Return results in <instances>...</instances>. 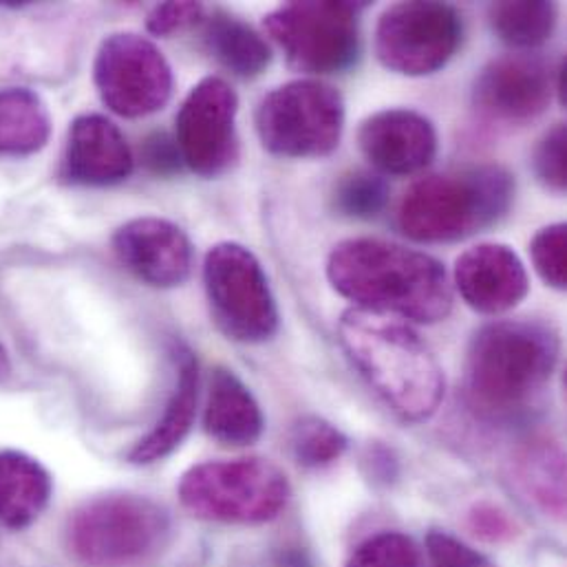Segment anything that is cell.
Listing matches in <instances>:
<instances>
[{
	"instance_id": "83f0119b",
	"label": "cell",
	"mask_w": 567,
	"mask_h": 567,
	"mask_svg": "<svg viewBox=\"0 0 567 567\" xmlns=\"http://www.w3.org/2000/svg\"><path fill=\"white\" fill-rule=\"evenodd\" d=\"M533 264L544 284L555 289L567 287V226L553 224L542 228L530 244Z\"/></svg>"
},
{
	"instance_id": "836d02e7",
	"label": "cell",
	"mask_w": 567,
	"mask_h": 567,
	"mask_svg": "<svg viewBox=\"0 0 567 567\" xmlns=\"http://www.w3.org/2000/svg\"><path fill=\"white\" fill-rule=\"evenodd\" d=\"M555 91L559 93V102L567 104V60L561 62V66L557 71V89Z\"/></svg>"
},
{
	"instance_id": "4dcf8cb0",
	"label": "cell",
	"mask_w": 567,
	"mask_h": 567,
	"mask_svg": "<svg viewBox=\"0 0 567 567\" xmlns=\"http://www.w3.org/2000/svg\"><path fill=\"white\" fill-rule=\"evenodd\" d=\"M202 16H204L202 2H164L151 9L146 18V29L148 33L162 38L195 24L197 20H202Z\"/></svg>"
},
{
	"instance_id": "ffe728a7",
	"label": "cell",
	"mask_w": 567,
	"mask_h": 567,
	"mask_svg": "<svg viewBox=\"0 0 567 567\" xmlns=\"http://www.w3.org/2000/svg\"><path fill=\"white\" fill-rule=\"evenodd\" d=\"M53 480L27 453L0 451V524L11 530L29 528L49 506Z\"/></svg>"
},
{
	"instance_id": "d4e9b609",
	"label": "cell",
	"mask_w": 567,
	"mask_h": 567,
	"mask_svg": "<svg viewBox=\"0 0 567 567\" xmlns=\"http://www.w3.org/2000/svg\"><path fill=\"white\" fill-rule=\"evenodd\" d=\"M349 446L344 433L318 415L300 417L289 433V449L302 468H327L338 462Z\"/></svg>"
},
{
	"instance_id": "9a60e30c",
	"label": "cell",
	"mask_w": 567,
	"mask_h": 567,
	"mask_svg": "<svg viewBox=\"0 0 567 567\" xmlns=\"http://www.w3.org/2000/svg\"><path fill=\"white\" fill-rule=\"evenodd\" d=\"M358 146L375 171L404 177L420 173L435 159L437 131L417 111L384 109L360 124Z\"/></svg>"
},
{
	"instance_id": "ba28073f",
	"label": "cell",
	"mask_w": 567,
	"mask_h": 567,
	"mask_svg": "<svg viewBox=\"0 0 567 567\" xmlns=\"http://www.w3.org/2000/svg\"><path fill=\"white\" fill-rule=\"evenodd\" d=\"M358 2H287L264 18L268 35L298 73L327 75L349 69L360 55Z\"/></svg>"
},
{
	"instance_id": "484cf974",
	"label": "cell",
	"mask_w": 567,
	"mask_h": 567,
	"mask_svg": "<svg viewBox=\"0 0 567 567\" xmlns=\"http://www.w3.org/2000/svg\"><path fill=\"white\" fill-rule=\"evenodd\" d=\"M389 184L380 175L349 173L333 188V208L342 217L373 219L389 204Z\"/></svg>"
},
{
	"instance_id": "7a4b0ae2",
	"label": "cell",
	"mask_w": 567,
	"mask_h": 567,
	"mask_svg": "<svg viewBox=\"0 0 567 567\" xmlns=\"http://www.w3.org/2000/svg\"><path fill=\"white\" fill-rule=\"evenodd\" d=\"M338 340L373 393L409 424L433 417L446 393L444 369L431 347L400 318L351 307Z\"/></svg>"
},
{
	"instance_id": "8fae6325",
	"label": "cell",
	"mask_w": 567,
	"mask_h": 567,
	"mask_svg": "<svg viewBox=\"0 0 567 567\" xmlns=\"http://www.w3.org/2000/svg\"><path fill=\"white\" fill-rule=\"evenodd\" d=\"M462 16L446 2H398L375 27V55L389 71L409 78L433 75L457 53Z\"/></svg>"
},
{
	"instance_id": "f546056e",
	"label": "cell",
	"mask_w": 567,
	"mask_h": 567,
	"mask_svg": "<svg viewBox=\"0 0 567 567\" xmlns=\"http://www.w3.org/2000/svg\"><path fill=\"white\" fill-rule=\"evenodd\" d=\"M426 553L433 567H493L460 539L437 530L426 537Z\"/></svg>"
},
{
	"instance_id": "ac0fdd59",
	"label": "cell",
	"mask_w": 567,
	"mask_h": 567,
	"mask_svg": "<svg viewBox=\"0 0 567 567\" xmlns=\"http://www.w3.org/2000/svg\"><path fill=\"white\" fill-rule=\"evenodd\" d=\"M173 358L177 364L175 389L166 402L164 415L131 449L128 462L135 466H148L166 460L184 444L193 429L199 400V364L195 353L184 344L175 347Z\"/></svg>"
},
{
	"instance_id": "44dd1931",
	"label": "cell",
	"mask_w": 567,
	"mask_h": 567,
	"mask_svg": "<svg viewBox=\"0 0 567 567\" xmlns=\"http://www.w3.org/2000/svg\"><path fill=\"white\" fill-rule=\"evenodd\" d=\"M51 137V115L42 97L22 86L0 89V157L40 153Z\"/></svg>"
},
{
	"instance_id": "52a82bcc",
	"label": "cell",
	"mask_w": 567,
	"mask_h": 567,
	"mask_svg": "<svg viewBox=\"0 0 567 567\" xmlns=\"http://www.w3.org/2000/svg\"><path fill=\"white\" fill-rule=\"evenodd\" d=\"M255 124L264 148L277 157H327L342 140L344 100L322 80H291L259 102Z\"/></svg>"
},
{
	"instance_id": "7402d4cb",
	"label": "cell",
	"mask_w": 567,
	"mask_h": 567,
	"mask_svg": "<svg viewBox=\"0 0 567 567\" xmlns=\"http://www.w3.org/2000/svg\"><path fill=\"white\" fill-rule=\"evenodd\" d=\"M204 35L210 53L239 78H257L272 62V49L266 38L226 11L210 16Z\"/></svg>"
},
{
	"instance_id": "6da1fadb",
	"label": "cell",
	"mask_w": 567,
	"mask_h": 567,
	"mask_svg": "<svg viewBox=\"0 0 567 567\" xmlns=\"http://www.w3.org/2000/svg\"><path fill=\"white\" fill-rule=\"evenodd\" d=\"M331 287L358 309L433 324L453 309L446 268L417 250L382 239H347L327 257Z\"/></svg>"
},
{
	"instance_id": "3957f363",
	"label": "cell",
	"mask_w": 567,
	"mask_h": 567,
	"mask_svg": "<svg viewBox=\"0 0 567 567\" xmlns=\"http://www.w3.org/2000/svg\"><path fill=\"white\" fill-rule=\"evenodd\" d=\"M559 336L542 320H497L471 340L466 395L491 420H508L528 409L550 382L559 362Z\"/></svg>"
},
{
	"instance_id": "277c9868",
	"label": "cell",
	"mask_w": 567,
	"mask_h": 567,
	"mask_svg": "<svg viewBox=\"0 0 567 567\" xmlns=\"http://www.w3.org/2000/svg\"><path fill=\"white\" fill-rule=\"evenodd\" d=\"M513 202L515 175L497 164L429 175L404 193L398 228L417 244H455L504 219Z\"/></svg>"
},
{
	"instance_id": "e575fe53",
	"label": "cell",
	"mask_w": 567,
	"mask_h": 567,
	"mask_svg": "<svg viewBox=\"0 0 567 567\" xmlns=\"http://www.w3.org/2000/svg\"><path fill=\"white\" fill-rule=\"evenodd\" d=\"M9 373H11V362H9V355H7L4 347L0 344V382L7 380Z\"/></svg>"
},
{
	"instance_id": "4fadbf2b",
	"label": "cell",
	"mask_w": 567,
	"mask_h": 567,
	"mask_svg": "<svg viewBox=\"0 0 567 567\" xmlns=\"http://www.w3.org/2000/svg\"><path fill=\"white\" fill-rule=\"evenodd\" d=\"M120 264L151 287H179L193 275L195 248L190 237L162 217H137L113 235Z\"/></svg>"
},
{
	"instance_id": "4316f807",
	"label": "cell",
	"mask_w": 567,
	"mask_h": 567,
	"mask_svg": "<svg viewBox=\"0 0 567 567\" xmlns=\"http://www.w3.org/2000/svg\"><path fill=\"white\" fill-rule=\"evenodd\" d=\"M347 567H424V561L411 537L380 533L355 548Z\"/></svg>"
},
{
	"instance_id": "1f68e13d",
	"label": "cell",
	"mask_w": 567,
	"mask_h": 567,
	"mask_svg": "<svg viewBox=\"0 0 567 567\" xmlns=\"http://www.w3.org/2000/svg\"><path fill=\"white\" fill-rule=\"evenodd\" d=\"M142 162L155 175H168L184 166L175 137L166 133H153L142 146Z\"/></svg>"
},
{
	"instance_id": "5b68a950",
	"label": "cell",
	"mask_w": 567,
	"mask_h": 567,
	"mask_svg": "<svg viewBox=\"0 0 567 567\" xmlns=\"http://www.w3.org/2000/svg\"><path fill=\"white\" fill-rule=\"evenodd\" d=\"M66 548L84 567H137L171 537V517L151 497L111 493L78 506L66 522Z\"/></svg>"
},
{
	"instance_id": "2e32d148",
	"label": "cell",
	"mask_w": 567,
	"mask_h": 567,
	"mask_svg": "<svg viewBox=\"0 0 567 567\" xmlns=\"http://www.w3.org/2000/svg\"><path fill=\"white\" fill-rule=\"evenodd\" d=\"M133 151L115 122L100 113H84L71 122L62 179L73 186H117L133 173Z\"/></svg>"
},
{
	"instance_id": "e0dca14e",
	"label": "cell",
	"mask_w": 567,
	"mask_h": 567,
	"mask_svg": "<svg viewBox=\"0 0 567 567\" xmlns=\"http://www.w3.org/2000/svg\"><path fill=\"white\" fill-rule=\"evenodd\" d=\"M455 287L464 302L486 316L517 307L530 289L519 255L504 244H480L455 261Z\"/></svg>"
},
{
	"instance_id": "7c38bea8",
	"label": "cell",
	"mask_w": 567,
	"mask_h": 567,
	"mask_svg": "<svg viewBox=\"0 0 567 567\" xmlns=\"http://www.w3.org/2000/svg\"><path fill=\"white\" fill-rule=\"evenodd\" d=\"M239 97L224 78H204L182 102L175 142L184 166L199 177H219L239 157Z\"/></svg>"
},
{
	"instance_id": "cb8c5ba5",
	"label": "cell",
	"mask_w": 567,
	"mask_h": 567,
	"mask_svg": "<svg viewBox=\"0 0 567 567\" xmlns=\"http://www.w3.org/2000/svg\"><path fill=\"white\" fill-rule=\"evenodd\" d=\"M493 31L502 42L517 49H533L550 40L559 9L548 0H504L488 9Z\"/></svg>"
},
{
	"instance_id": "9c48e42d",
	"label": "cell",
	"mask_w": 567,
	"mask_h": 567,
	"mask_svg": "<svg viewBox=\"0 0 567 567\" xmlns=\"http://www.w3.org/2000/svg\"><path fill=\"white\" fill-rule=\"evenodd\" d=\"M204 285L217 327L237 342H266L279 331V307L261 261L241 244L208 250Z\"/></svg>"
},
{
	"instance_id": "8992f818",
	"label": "cell",
	"mask_w": 567,
	"mask_h": 567,
	"mask_svg": "<svg viewBox=\"0 0 567 567\" xmlns=\"http://www.w3.org/2000/svg\"><path fill=\"white\" fill-rule=\"evenodd\" d=\"M284 471L261 457L204 462L179 480V502L197 519L257 526L277 519L289 502Z\"/></svg>"
},
{
	"instance_id": "d6986e66",
	"label": "cell",
	"mask_w": 567,
	"mask_h": 567,
	"mask_svg": "<svg viewBox=\"0 0 567 567\" xmlns=\"http://www.w3.org/2000/svg\"><path fill=\"white\" fill-rule=\"evenodd\" d=\"M204 429L226 446H250L264 435V411L252 391L230 369L217 367L210 375Z\"/></svg>"
},
{
	"instance_id": "f1b7e54d",
	"label": "cell",
	"mask_w": 567,
	"mask_h": 567,
	"mask_svg": "<svg viewBox=\"0 0 567 567\" xmlns=\"http://www.w3.org/2000/svg\"><path fill=\"white\" fill-rule=\"evenodd\" d=\"M535 173L539 182L555 190L566 193L567 188V128L566 124L553 126L535 148L533 155Z\"/></svg>"
},
{
	"instance_id": "5bb4252c",
	"label": "cell",
	"mask_w": 567,
	"mask_h": 567,
	"mask_svg": "<svg viewBox=\"0 0 567 567\" xmlns=\"http://www.w3.org/2000/svg\"><path fill=\"white\" fill-rule=\"evenodd\" d=\"M555 86L548 66L533 55H502L491 60L473 86L475 106L499 122L524 124L539 117Z\"/></svg>"
},
{
	"instance_id": "603a6c76",
	"label": "cell",
	"mask_w": 567,
	"mask_h": 567,
	"mask_svg": "<svg viewBox=\"0 0 567 567\" xmlns=\"http://www.w3.org/2000/svg\"><path fill=\"white\" fill-rule=\"evenodd\" d=\"M566 457L557 442L533 440L515 460L517 482L526 495L550 517L564 519L566 513Z\"/></svg>"
},
{
	"instance_id": "d6a6232c",
	"label": "cell",
	"mask_w": 567,
	"mask_h": 567,
	"mask_svg": "<svg viewBox=\"0 0 567 567\" xmlns=\"http://www.w3.org/2000/svg\"><path fill=\"white\" fill-rule=\"evenodd\" d=\"M471 530L486 542H508L515 535V526L504 511L493 504H480L468 515Z\"/></svg>"
},
{
	"instance_id": "30bf717a",
	"label": "cell",
	"mask_w": 567,
	"mask_h": 567,
	"mask_svg": "<svg viewBox=\"0 0 567 567\" xmlns=\"http://www.w3.org/2000/svg\"><path fill=\"white\" fill-rule=\"evenodd\" d=\"M93 82L102 104L128 120L162 111L175 86L171 62L162 49L133 31H117L100 42Z\"/></svg>"
}]
</instances>
